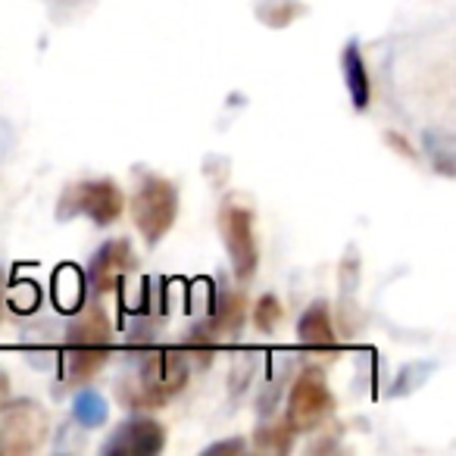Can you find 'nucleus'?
I'll list each match as a JSON object with an SVG mask.
<instances>
[{
    "instance_id": "0eeeda50",
    "label": "nucleus",
    "mask_w": 456,
    "mask_h": 456,
    "mask_svg": "<svg viewBox=\"0 0 456 456\" xmlns=\"http://www.w3.org/2000/svg\"><path fill=\"white\" fill-rule=\"evenodd\" d=\"M51 437V416L32 397H16L0 406V444L13 456L38 453Z\"/></svg>"
},
{
    "instance_id": "f03ea898",
    "label": "nucleus",
    "mask_w": 456,
    "mask_h": 456,
    "mask_svg": "<svg viewBox=\"0 0 456 456\" xmlns=\"http://www.w3.org/2000/svg\"><path fill=\"white\" fill-rule=\"evenodd\" d=\"M178 207H182V197L169 178L157 172H141L132 191V222L147 248H157L169 235L178 219Z\"/></svg>"
},
{
    "instance_id": "a211bd4d",
    "label": "nucleus",
    "mask_w": 456,
    "mask_h": 456,
    "mask_svg": "<svg viewBox=\"0 0 456 456\" xmlns=\"http://www.w3.org/2000/svg\"><path fill=\"white\" fill-rule=\"evenodd\" d=\"M281 319H285V306H281V300L275 297V294H263V297H256V304H254L256 331L273 335V331L281 325Z\"/></svg>"
},
{
    "instance_id": "f8f14e48",
    "label": "nucleus",
    "mask_w": 456,
    "mask_h": 456,
    "mask_svg": "<svg viewBox=\"0 0 456 456\" xmlns=\"http://www.w3.org/2000/svg\"><path fill=\"white\" fill-rule=\"evenodd\" d=\"M341 76H344V85H347L354 110L356 113H366L369 103H372V82H369L366 60H362L360 41L356 38H350L341 51Z\"/></svg>"
},
{
    "instance_id": "aec40b11",
    "label": "nucleus",
    "mask_w": 456,
    "mask_h": 456,
    "mask_svg": "<svg viewBox=\"0 0 456 456\" xmlns=\"http://www.w3.org/2000/svg\"><path fill=\"white\" fill-rule=\"evenodd\" d=\"M338 281H341V300L344 304H350V300H354L356 285H360V254H356L354 248L344 254L341 269H338Z\"/></svg>"
},
{
    "instance_id": "4be33fe9",
    "label": "nucleus",
    "mask_w": 456,
    "mask_h": 456,
    "mask_svg": "<svg viewBox=\"0 0 456 456\" xmlns=\"http://www.w3.org/2000/svg\"><path fill=\"white\" fill-rule=\"evenodd\" d=\"M385 144L391 147V151L397 153L400 159H410V163H419V153H416V147H412L410 141H406L400 132H385Z\"/></svg>"
},
{
    "instance_id": "dca6fc26",
    "label": "nucleus",
    "mask_w": 456,
    "mask_h": 456,
    "mask_svg": "<svg viewBox=\"0 0 456 456\" xmlns=\"http://www.w3.org/2000/svg\"><path fill=\"white\" fill-rule=\"evenodd\" d=\"M300 16H306L304 0H260L256 4V20L269 28H288Z\"/></svg>"
},
{
    "instance_id": "39448f33",
    "label": "nucleus",
    "mask_w": 456,
    "mask_h": 456,
    "mask_svg": "<svg viewBox=\"0 0 456 456\" xmlns=\"http://www.w3.org/2000/svg\"><path fill=\"white\" fill-rule=\"evenodd\" d=\"M248 322V297L241 291H222L219 300H216L213 313L207 319L191 329L188 341H184V356H194L200 366H209L213 362V350L219 347L228 338H238Z\"/></svg>"
},
{
    "instance_id": "9b49d317",
    "label": "nucleus",
    "mask_w": 456,
    "mask_h": 456,
    "mask_svg": "<svg viewBox=\"0 0 456 456\" xmlns=\"http://www.w3.org/2000/svg\"><path fill=\"white\" fill-rule=\"evenodd\" d=\"M297 341L304 344L306 350H316V354L338 347V335H335V322H331L329 300H313V304L300 313Z\"/></svg>"
},
{
    "instance_id": "1a4fd4ad",
    "label": "nucleus",
    "mask_w": 456,
    "mask_h": 456,
    "mask_svg": "<svg viewBox=\"0 0 456 456\" xmlns=\"http://www.w3.org/2000/svg\"><path fill=\"white\" fill-rule=\"evenodd\" d=\"M134 266H138V260H134L132 244H128L126 238H113V241L101 244V248L94 250V256H91V263H88V273H85V288H88L94 297H103V294H110L113 288H119L122 279H126Z\"/></svg>"
},
{
    "instance_id": "5701e85b",
    "label": "nucleus",
    "mask_w": 456,
    "mask_h": 456,
    "mask_svg": "<svg viewBox=\"0 0 456 456\" xmlns=\"http://www.w3.org/2000/svg\"><path fill=\"white\" fill-rule=\"evenodd\" d=\"M248 450V441L244 437H225L219 444H209L207 447V456H219V453H244Z\"/></svg>"
},
{
    "instance_id": "2eb2a0df",
    "label": "nucleus",
    "mask_w": 456,
    "mask_h": 456,
    "mask_svg": "<svg viewBox=\"0 0 456 456\" xmlns=\"http://www.w3.org/2000/svg\"><path fill=\"white\" fill-rule=\"evenodd\" d=\"M107 412H110V406H107V400H103V394L82 385V391L72 400V419H76V425H82V428H88V431L103 428V425H107Z\"/></svg>"
},
{
    "instance_id": "20e7f679",
    "label": "nucleus",
    "mask_w": 456,
    "mask_h": 456,
    "mask_svg": "<svg viewBox=\"0 0 456 456\" xmlns=\"http://www.w3.org/2000/svg\"><path fill=\"white\" fill-rule=\"evenodd\" d=\"M126 213V194L113 178H88L63 188L57 200V219L69 222L76 216H88L97 228H110Z\"/></svg>"
},
{
    "instance_id": "6e6552de",
    "label": "nucleus",
    "mask_w": 456,
    "mask_h": 456,
    "mask_svg": "<svg viewBox=\"0 0 456 456\" xmlns=\"http://www.w3.org/2000/svg\"><path fill=\"white\" fill-rule=\"evenodd\" d=\"M166 425L151 416H132L101 444L103 456H157L166 447Z\"/></svg>"
},
{
    "instance_id": "423d86ee",
    "label": "nucleus",
    "mask_w": 456,
    "mask_h": 456,
    "mask_svg": "<svg viewBox=\"0 0 456 456\" xmlns=\"http://www.w3.org/2000/svg\"><path fill=\"white\" fill-rule=\"evenodd\" d=\"M335 416V394H331L325 372L319 366H306L294 375L291 394H288L285 422L297 435H313Z\"/></svg>"
},
{
    "instance_id": "9d476101",
    "label": "nucleus",
    "mask_w": 456,
    "mask_h": 456,
    "mask_svg": "<svg viewBox=\"0 0 456 456\" xmlns=\"http://www.w3.org/2000/svg\"><path fill=\"white\" fill-rule=\"evenodd\" d=\"M113 344V322L101 304H88L76 310L72 322L66 325V347H101Z\"/></svg>"
},
{
    "instance_id": "6ab92c4d",
    "label": "nucleus",
    "mask_w": 456,
    "mask_h": 456,
    "mask_svg": "<svg viewBox=\"0 0 456 456\" xmlns=\"http://www.w3.org/2000/svg\"><path fill=\"white\" fill-rule=\"evenodd\" d=\"M41 304V291L35 281H16V285H10L7 281V306L16 313H32L38 310Z\"/></svg>"
},
{
    "instance_id": "4468645a",
    "label": "nucleus",
    "mask_w": 456,
    "mask_h": 456,
    "mask_svg": "<svg viewBox=\"0 0 456 456\" xmlns=\"http://www.w3.org/2000/svg\"><path fill=\"white\" fill-rule=\"evenodd\" d=\"M85 275L78 266H60L53 273V306L60 313H76L85 306Z\"/></svg>"
},
{
    "instance_id": "412c9836",
    "label": "nucleus",
    "mask_w": 456,
    "mask_h": 456,
    "mask_svg": "<svg viewBox=\"0 0 456 456\" xmlns=\"http://www.w3.org/2000/svg\"><path fill=\"white\" fill-rule=\"evenodd\" d=\"M250 379H254V360H250V354H248L244 360H238L235 366H232V372H228V381H232L235 394H241L244 387L250 385Z\"/></svg>"
},
{
    "instance_id": "7ed1b4c3",
    "label": "nucleus",
    "mask_w": 456,
    "mask_h": 456,
    "mask_svg": "<svg viewBox=\"0 0 456 456\" xmlns=\"http://www.w3.org/2000/svg\"><path fill=\"white\" fill-rule=\"evenodd\" d=\"M216 225H219V238L225 244L228 263L235 279L250 281L260 269V248H256V216L248 203L238 197H225L216 213Z\"/></svg>"
},
{
    "instance_id": "a878e982",
    "label": "nucleus",
    "mask_w": 456,
    "mask_h": 456,
    "mask_svg": "<svg viewBox=\"0 0 456 456\" xmlns=\"http://www.w3.org/2000/svg\"><path fill=\"white\" fill-rule=\"evenodd\" d=\"M0 453H4V444H0Z\"/></svg>"
},
{
    "instance_id": "b1692460",
    "label": "nucleus",
    "mask_w": 456,
    "mask_h": 456,
    "mask_svg": "<svg viewBox=\"0 0 456 456\" xmlns=\"http://www.w3.org/2000/svg\"><path fill=\"white\" fill-rule=\"evenodd\" d=\"M4 313H7V273L0 266V322H4Z\"/></svg>"
},
{
    "instance_id": "ddd939ff",
    "label": "nucleus",
    "mask_w": 456,
    "mask_h": 456,
    "mask_svg": "<svg viewBox=\"0 0 456 456\" xmlns=\"http://www.w3.org/2000/svg\"><path fill=\"white\" fill-rule=\"evenodd\" d=\"M113 344H101V347H66L63 356V381L69 387L88 385L94 375H101V369L110 362Z\"/></svg>"
},
{
    "instance_id": "f3484780",
    "label": "nucleus",
    "mask_w": 456,
    "mask_h": 456,
    "mask_svg": "<svg viewBox=\"0 0 456 456\" xmlns=\"http://www.w3.org/2000/svg\"><path fill=\"white\" fill-rule=\"evenodd\" d=\"M294 437H297V431H294L285 419H279V422H266L256 428L254 447L266 450V453H291Z\"/></svg>"
},
{
    "instance_id": "f257e3e1",
    "label": "nucleus",
    "mask_w": 456,
    "mask_h": 456,
    "mask_svg": "<svg viewBox=\"0 0 456 456\" xmlns=\"http://www.w3.org/2000/svg\"><path fill=\"white\" fill-rule=\"evenodd\" d=\"M191 372V360L182 347H153L141 356L138 372L132 379H122L116 385L122 406L138 412L163 410L172 397L184 391Z\"/></svg>"
},
{
    "instance_id": "393cba45",
    "label": "nucleus",
    "mask_w": 456,
    "mask_h": 456,
    "mask_svg": "<svg viewBox=\"0 0 456 456\" xmlns=\"http://www.w3.org/2000/svg\"><path fill=\"white\" fill-rule=\"evenodd\" d=\"M7 400H10V375L0 369V406L7 403Z\"/></svg>"
}]
</instances>
